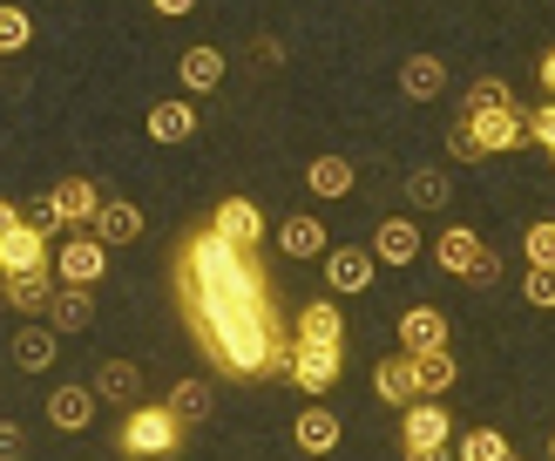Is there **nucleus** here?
I'll use <instances>...</instances> for the list:
<instances>
[{
	"label": "nucleus",
	"instance_id": "nucleus-1",
	"mask_svg": "<svg viewBox=\"0 0 555 461\" xmlns=\"http://www.w3.org/2000/svg\"><path fill=\"white\" fill-rule=\"evenodd\" d=\"M177 298L190 319V340L204 360L231 380H292V325L278 319V298L251 252L197 231L177 252Z\"/></svg>",
	"mask_w": 555,
	"mask_h": 461
},
{
	"label": "nucleus",
	"instance_id": "nucleus-2",
	"mask_svg": "<svg viewBox=\"0 0 555 461\" xmlns=\"http://www.w3.org/2000/svg\"><path fill=\"white\" fill-rule=\"evenodd\" d=\"M116 448L135 454V461H156V454H177L183 448V421L170 414V407H135V414H122V434H116Z\"/></svg>",
	"mask_w": 555,
	"mask_h": 461
},
{
	"label": "nucleus",
	"instance_id": "nucleus-3",
	"mask_svg": "<svg viewBox=\"0 0 555 461\" xmlns=\"http://www.w3.org/2000/svg\"><path fill=\"white\" fill-rule=\"evenodd\" d=\"M434 258H440V271H454V279H467V285H494V279H502V258H494L475 231H440Z\"/></svg>",
	"mask_w": 555,
	"mask_h": 461
},
{
	"label": "nucleus",
	"instance_id": "nucleus-4",
	"mask_svg": "<svg viewBox=\"0 0 555 461\" xmlns=\"http://www.w3.org/2000/svg\"><path fill=\"white\" fill-rule=\"evenodd\" d=\"M54 271H62V285L95 292L102 271H108V244L95 231H75V238H62V252H54Z\"/></svg>",
	"mask_w": 555,
	"mask_h": 461
},
{
	"label": "nucleus",
	"instance_id": "nucleus-5",
	"mask_svg": "<svg viewBox=\"0 0 555 461\" xmlns=\"http://www.w3.org/2000/svg\"><path fill=\"white\" fill-rule=\"evenodd\" d=\"M467 129H475V143H481V156H502V150H515V143H529V108H467Z\"/></svg>",
	"mask_w": 555,
	"mask_h": 461
},
{
	"label": "nucleus",
	"instance_id": "nucleus-6",
	"mask_svg": "<svg viewBox=\"0 0 555 461\" xmlns=\"http://www.w3.org/2000/svg\"><path fill=\"white\" fill-rule=\"evenodd\" d=\"M448 441H454L448 407H440V400H413L406 407V427H400V448L406 454H448Z\"/></svg>",
	"mask_w": 555,
	"mask_h": 461
},
{
	"label": "nucleus",
	"instance_id": "nucleus-7",
	"mask_svg": "<svg viewBox=\"0 0 555 461\" xmlns=\"http://www.w3.org/2000/svg\"><path fill=\"white\" fill-rule=\"evenodd\" d=\"M210 231L224 238V244H237V252L258 258V244H264V210H258L251 197H224V204L210 210Z\"/></svg>",
	"mask_w": 555,
	"mask_h": 461
},
{
	"label": "nucleus",
	"instance_id": "nucleus-8",
	"mask_svg": "<svg viewBox=\"0 0 555 461\" xmlns=\"http://www.w3.org/2000/svg\"><path fill=\"white\" fill-rule=\"evenodd\" d=\"M339 373H346V346H292V380L312 400L339 387Z\"/></svg>",
	"mask_w": 555,
	"mask_h": 461
},
{
	"label": "nucleus",
	"instance_id": "nucleus-9",
	"mask_svg": "<svg viewBox=\"0 0 555 461\" xmlns=\"http://www.w3.org/2000/svg\"><path fill=\"white\" fill-rule=\"evenodd\" d=\"M373 271H379V258L366 252V244H332L325 252V285L332 292H366Z\"/></svg>",
	"mask_w": 555,
	"mask_h": 461
},
{
	"label": "nucleus",
	"instance_id": "nucleus-10",
	"mask_svg": "<svg viewBox=\"0 0 555 461\" xmlns=\"http://www.w3.org/2000/svg\"><path fill=\"white\" fill-rule=\"evenodd\" d=\"M95 400L135 414V407H143V367H135V360H102L95 367Z\"/></svg>",
	"mask_w": 555,
	"mask_h": 461
},
{
	"label": "nucleus",
	"instance_id": "nucleus-11",
	"mask_svg": "<svg viewBox=\"0 0 555 461\" xmlns=\"http://www.w3.org/2000/svg\"><path fill=\"white\" fill-rule=\"evenodd\" d=\"M292 346H346V312L332 306V298L305 306V312L292 319Z\"/></svg>",
	"mask_w": 555,
	"mask_h": 461
},
{
	"label": "nucleus",
	"instance_id": "nucleus-12",
	"mask_svg": "<svg viewBox=\"0 0 555 461\" xmlns=\"http://www.w3.org/2000/svg\"><path fill=\"white\" fill-rule=\"evenodd\" d=\"M400 353H448V319H440L434 306H406L400 312Z\"/></svg>",
	"mask_w": 555,
	"mask_h": 461
},
{
	"label": "nucleus",
	"instance_id": "nucleus-13",
	"mask_svg": "<svg viewBox=\"0 0 555 461\" xmlns=\"http://www.w3.org/2000/svg\"><path fill=\"white\" fill-rule=\"evenodd\" d=\"M54 292H62V285H54L48 265H41V271H14V279H0V298H8L14 312H48Z\"/></svg>",
	"mask_w": 555,
	"mask_h": 461
},
{
	"label": "nucleus",
	"instance_id": "nucleus-14",
	"mask_svg": "<svg viewBox=\"0 0 555 461\" xmlns=\"http://www.w3.org/2000/svg\"><path fill=\"white\" fill-rule=\"evenodd\" d=\"M41 265H48V231L21 225V231L0 238V279H14V271H41Z\"/></svg>",
	"mask_w": 555,
	"mask_h": 461
},
{
	"label": "nucleus",
	"instance_id": "nucleus-15",
	"mask_svg": "<svg viewBox=\"0 0 555 461\" xmlns=\"http://www.w3.org/2000/svg\"><path fill=\"white\" fill-rule=\"evenodd\" d=\"M373 258L379 265H413L421 258V225H413V217H386L373 231Z\"/></svg>",
	"mask_w": 555,
	"mask_h": 461
},
{
	"label": "nucleus",
	"instance_id": "nucleus-16",
	"mask_svg": "<svg viewBox=\"0 0 555 461\" xmlns=\"http://www.w3.org/2000/svg\"><path fill=\"white\" fill-rule=\"evenodd\" d=\"M339 434H346V427H339V414H332V407H319V400L292 421V441H298L305 454H332V448H339Z\"/></svg>",
	"mask_w": 555,
	"mask_h": 461
},
{
	"label": "nucleus",
	"instance_id": "nucleus-17",
	"mask_svg": "<svg viewBox=\"0 0 555 461\" xmlns=\"http://www.w3.org/2000/svg\"><path fill=\"white\" fill-rule=\"evenodd\" d=\"M89 421H95V387H54V394H48V427L81 434Z\"/></svg>",
	"mask_w": 555,
	"mask_h": 461
},
{
	"label": "nucleus",
	"instance_id": "nucleus-18",
	"mask_svg": "<svg viewBox=\"0 0 555 461\" xmlns=\"http://www.w3.org/2000/svg\"><path fill=\"white\" fill-rule=\"evenodd\" d=\"M278 252L285 258H325L332 244H325V225L312 210H298V217H285V225H278Z\"/></svg>",
	"mask_w": 555,
	"mask_h": 461
},
{
	"label": "nucleus",
	"instance_id": "nucleus-19",
	"mask_svg": "<svg viewBox=\"0 0 555 461\" xmlns=\"http://www.w3.org/2000/svg\"><path fill=\"white\" fill-rule=\"evenodd\" d=\"M54 204H62L68 225H89V231H95V217H102L108 197H95V183H89V177H62V183H54Z\"/></svg>",
	"mask_w": 555,
	"mask_h": 461
},
{
	"label": "nucleus",
	"instance_id": "nucleus-20",
	"mask_svg": "<svg viewBox=\"0 0 555 461\" xmlns=\"http://www.w3.org/2000/svg\"><path fill=\"white\" fill-rule=\"evenodd\" d=\"M14 367L21 373H48L54 367V325H41V319L21 325V333H14Z\"/></svg>",
	"mask_w": 555,
	"mask_h": 461
},
{
	"label": "nucleus",
	"instance_id": "nucleus-21",
	"mask_svg": "<svg viewBox=\"0 0 555 461\" xmlns=\"http://www.w3.org/2000/svg\"><path fill=\"white\" fill-rule=\"evenodd\" d=\"M373 387H379V400H393V407H413V400H421V380H413V360H406V353H393V360L373 367Z\"/></svg>",
	"mask_w": 555,
	"mask_h": 461
},
{
	"label": "nucleus",
	"instance_id": "nucleus-22",
	"mask_svg": "<svg viewBox=\"0 0 555 461\" xmlns=\"http://www.w3.org/2000/svg\"><path fill=\"white\" fill-rule=\"evenodd\" d=\"M400 89L413 102L440 95V89H448V62H440V54H406V62H400Z\"/></svg>",
	"mask_w": 555,
	"mask_h": 461
},
{
	"label": "nucleus",
	"instance_id": "nucleus-23",
	"mask_svg": "<svg viewBox=\"0 0 555 461\" xmlns=\"http://www.w3.org/2000/svg\"><path fill=\"white\" fill-rule=\"evenodd\" d=\"M177 75H183V89H197V95H210L217 81H224V48H183V62H177Z\"/></svg>",
	"mask_w": 555,
	"mask_h": 461
},
{
	"label": "nucleus",
	"instance_id": "nucleus-24",
	"mask_svg": "<svg viewBox=\"0 0 555 461\" xmlns=\"http://www.w3.org/2000/svg\"><path fill=\"white\" fill-rule=\"evenodd\" d=\"M150 136L156 143H190V136H197V108L190 102H150Z\"/></svg>",
	"mask_w": 555,
	"mask_h": 461
},
{
	"label": "nucleus",
	"instance_id": "nucleus-25",
	"mask_svg": "<svg viewBox=\"0 0 555 461\" xmlns=\"http://www.w3.org/2000/svg\"><path fill=\"white\" fill-rule=\"evenodd\" d=\"M89 319H95V292H81V285H62V292H54V306H48V325H54V333H81Z\"/></svg>",
	"mask_w": 555,
	"mask_h": 461
},
{
	"label": "nucleus",
	"instance_id": "nucleus-26",
	"mask_svg": "<svg viewBox=\"0 0 555 461\" xmlns=\"http://www.w3.org/2000/svg\"><path fill=\"white\" fill-rule=\"evenodd\" d=\"M95 238H102V244H135V238H143V210L122 204V197H108L102 217H95Z\"/></svg>",
	"mask_w": 555,
	"mask_h": 461
},
{
	"label": "nucleus",
	"instance_id": "nucleus-27",
	"mask_svg": "<svg viewBox=\"0 0 555 461\" xmlns=\"http://www.w3.org/2000/svg\"><path fill=\"white\" fill-rule=\"evenodd\" d=\"M413 360V353H406ZM413 380H421V400H440L461 380V367H454V353H421V360H413Z\"/></svg>",
	"mask_w": 555,
	"mask_h": 461
},
{
	"label": "nucleus",
	"instance_id": "nucleus-28",
	"mask_svg": "<svg viewBox=\"0 0 555 461\" xmlns=\"http://www.w3.org/2000/svg\"><path fill=\"white\" fill-rule=\"evenodd\" d=\"M305 183H312V197H346V190H352V163L346 156H312V163H305Z\"/></svg>",
	"mask_w": 555,
	"mask_h": 461
},
{
	"label": "nucleus",
	"instance_id": "nucleus-29",
	"mask_svg": "<svg viewBox=\"0 0 555 461\" xmlns=\"http://www.w3.org/2000/svg\"><path fill=\"white\" fill-rule=\"evenodd\" d=\"M448 197H454L448 170H413V177H406V204H413V210H440Z\"/></svg>",
	"mask_w": 555,
	"mask_h": 461
},
{
	"label": "nucleus",
	"instance_id": "nucleus-30",
	"mask_svg": "<svg viewBox=\"0 0 555 461\" xmlns=\"http://www.w3.org/2000/svg\"><path fill=\"white\" fill-rule=\"evenodd\" d=\"M163 407H170V414L190 427V421H204V414H210V387H204V380H177V387H170V400H163Z\"/></svg>",
	"mask_w": 555,
	"mask_h": 461
},
{
	"label": "nucleus",
	"instance_id": "nucleus-31",
	"mask_svg": "<svg viewBox=\"0 0 555 461\" xmlns=\"http://www.w3.org/2000/svg\"><path fill=\"white\" fill-rule=\"evenodd\" d=\"M454 454H461V461H508L515 448L502 441V427H467V434H461V448H454Z\"/></svg>",
	"mask_w": 555,
	"mask_h": 461
},
{
	"label": "nucleus",
	"instance_id": "nucleus-32",
	"mask_svg": "<svg viewBox=\"0 0 555 461\" xmlns=\"http://www.w3.org/2000/svg\"><path fill=\"white\" fill-rule=\"evenodd\" d=\"M521 258H529V265H555V217H542V225L521 231Z\"/></svg>",
	"mask_w": 555,
	"mask_h": 461
},
{
	"label": "nucleus",
	"instance_id": "nucleus-33",
	"mask_svg": "<svg viewBox=\"0 0 555 461\" xmlns=\"http://www.w3.org/2000/svg\"><path fill=\"white\" fill-rule=\"evenodd\" d=\"M521 298H529V306H542V312H555V265H529Z\"/></svg>",
	"mask_w": 555,
	"mask_h": 461
},
{
	"label": "nucleus",
	"instance_id": "nucleus-34",
	"mask_svg": "<svg viewBox=\"0 0 555 461\" xmlns=\"http://www.w3.org/2000/svg\"><path fill=\"white\" fill-rule=\"evenodd\" d=\"M27 35H35V21H27L21 8H0V54H21Z\"/></svg>",
	"mask_w": 555,
	"mask_h": 461
},
{
	"label": "nucleus",
	"instance_id": "nucleus-35",
	"mask_svg": "<svg viewBox=\"0 0 555 461\" xmlns=\"http://www.w3.org/2000/svg\"><path fill=\"white\" fill-rule=\"evenodd\" d=\"M515 95H508V81L502 75H481L475 89H467V108H508Z\"/></svg>",
	"mask_w": 555,
	"mask_h": 461
},
{
	"label": "nucleus",
	"instance_id": "nucleus-36",
	"mask_svg": "<svg viewBox=\"0 0 555 461\" xmlns=\"http://www.w3.org/2000/svg\"><path fill=\"white\" fill-rule=\"evenodd\" d=\"M21 210H27V225H35V231H48V238L68 225V217H62V204H54V190H48V197H35V204H21Z\"/></svg>",
	"mask_w": 555,
	"mask_h": 461
},
{
	"label": "nucleus",
	"instance_id": "nucleus-37",
	"mask_svg": "<svg viewBox=\"0 0 555 461\" xmlns=\"http://www.w3.org/2000/svg\"><path fill=\"white\" fill-rule=\"evenodd\" d=\"M529 136L555 156V102H542V108H529Z\"/></svg>",
	"mask_w": 555,
	"mask_h": 461
},
{
	"label": "nucleus",
	"instance_id": "nucleus-38",
	"mask_svg": "<svg viewBox=\"0 0 555 461\" xmlns=\"http://www.w3.org/2000/svg\"><path fill=\"white\" fill-rule=\"evenodd\" d=\"M448 150H454L461 163H475V156H481V143H475V129H467V116H461V123L448 129Z\"/></svg>",
	"mask_w": 555,
	"mask_h": 461
},
{
	"label": "nucleus",
	"instance_id": "nucleus-39",
	"mask_svg": "<svg viewBox=\"0 0 555 461\" xmlns=\"http://www.w3.org/2000/svg\"><path fill=\"white\" fill-rule=\"evenodd\" d=\"M21 454H27V427L0 421V461H21Z\"/></svg>",
	"mask_w": 555,
	"mask_h": 461
},
{
	"label": "nucleus",
	"instance_id": "nucleus-40",
	"mask_svg": "<svg viewBox=\"0 0 555 461\" xmlns=\"http://www.w3.org/2000/svg\"><path fill=\"white\" fill-rule=\"evenodd\" d=\"M21 225H27V210H21V204H0V238L21 231Z\"/></svg>",
	"mask_w": 555,
	"mask_h": 461
},
{
	"label": "nucleus",
	"instance_id": "nucleus-41",
	"mask_svg": "<svg viewBox=\"0 0 555 461\" xmlns=\"http://www.w3.org/2000/svg\"><path fill=\"white\" fill-rule=\"evenodd\" d=\"M251 62H258V68H278L285 54H278V41H258V48H251Z\"/></svg>",
	"mask_w": 555,
	"mask_h": 461
},
{
	"label": "nucleus",
	"instance_id": "nucleus-42",
	"mask_svg": "<svg viewBox=\"0 0 555 461\" xmlns=\"http://www.w3.org/2000/svg\"><path fill=\"white\" fill-rule=\"evenodd\" d=\"M150 8H156V14H170V21H177V14H190V8H197V0H150Z\"/></svg>",
	"mask_w": 555,
	"mask_h": 461
},
{
	"label": "nucleus",
	"instance_id": "nucleus-43",
	"mask_svg": "<svg viewBox=\"0 0 555 461\" xmlns=\"http://www.w3.org/2000/svg\"><path fill=\"white\" fill-rule=\"evenodd\" d=\"M542 89H548V95H555V48H548V54H542Z\"/></svg>",
	"mask_w": 555,
	"mask_h": 461
},
{
	"label": "nucleus",
	"instance_id": "nucleus-44",
	"mask_svg": "<svg viewBox=\"0 0 555 461\" xmlns=\"http://www.w3.org/2000/svg\"><path fill=\"white\" fill-rule=\"evenodd\" d=\"M406 461H448V454H406Z\"/></svg>",
	"mask_w": 555,
	"mask_h": 461
},
{
	"label": "nucleus",
	"instance_id": "nucleus-45",
	"mask_svg": "<svg viewBox=\"0 0 555 461\" xmlns=\"http://www.w3.org/2000/svg\"><path fill=\"white\" fill-rule=\"evenodd\" d=\"M548 461H555V434H548Z\"/></svg>",
	"mask_w": 555,
	"mask_h": 461
},
{
	"label": "nucleus",
	"instance_id": "nucleus-46",
	"mask_svg": "<svg viewBox=\"0 0 555 461\" xmlns=\"http://www.w3.org/2000/svg\"><path fill=\"white\" fill-rule=\"evenodd\" d=\"M508 461H521V454H508Z\"/></svg>",
	"mask_w": 555,
	"mask_h": 461
},
{
	"label": "nucleus",
	"instance_id": "nucleus-47",
	"mask_svg": "<svg viewBox=\"0 0 555 461\" xmlns=\"http://www.w3.org/2000/svg\"><path fill=\"white\" fill-rule=\"evenodd\" d=\"M548 163H555V156H548Z\"/></svg>",
	"mask_w": 555,
	"mask_h": 461
}]
</instances>
